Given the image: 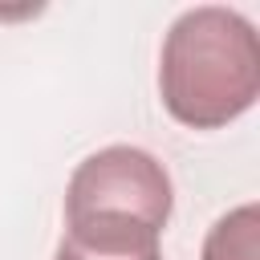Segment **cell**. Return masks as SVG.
Instances as JSON below:
<instances>
[{"label":"cell","instance_id":"6da1fadb","mask_svg":"<svg viewBox=\"0 0 260 260\" xmlns=\"http://www.w3.org/2000/svg\"><path fill=\"white\" fill-rule=\"evenodd\" d=\"M158 98L191 130H219L260 98V41L248 16L219 4L187 8L162 37Z\"/></svg>","mask_w":260,"mask_h":260},{"label":"cell","instance_id":"7a4b0ae2","mask_svg":"<svg viewBox=\"0 0 260 260\" xmlns=\"http://www.w3.org/2000/svg\"><path fill=\"white\" fill-rule=\"evenodd\" d=\"M175 207L167 167L142 146H102L81 158L65 187V223H138L162 236Z\"/></svg>","mask_w":260,"mask_h":260},{"label":"cell","instance_id":"3957f363","mask_svg":"<svg viewBox=\"0 0 260 260\" xmlns=\"http://www.w3.org/2000/svg\"><path fill=\"white\" fill-rule=\"evenodd\" d=\"M53 260H162L158 232L138 223H65V236L53 252Z\"/></svg>","mask_w":260,"mask_h":260},{"label":"cell","instance_id":"277c9868","mask_svg":"<svg viewBox=\"0 0 260 260\" xmlns=\"http://www.w3.org/2000/svg\"><path fill=\"white\" fill-rule=\"evenodd\" d=\"M199 260H260V207L240 203L219 215L203 240Z\"/></svg>","mask_w":260,"mask_h":260}]
</instances>
